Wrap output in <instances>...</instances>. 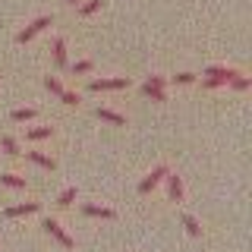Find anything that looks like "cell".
<instances>
[{"label":"cell","mask_w":252,"mask_h":252,"mask_svg":"<svg viewBox=\"0 0 252 252\" xmlns=\"http://www.w3.org/2000/svg\"><path fill=\"white\" fill-rule=\"evenodd\" d=\"M164 85H167V79H164V76H148L145 85H142V94H145V98H152V101H158V104H164V101H167Z\"/></svg>","instance_id":"7a4b0ae2"},{"label":"cell","mask_w":252,"mask_h":252,"mask_svg":"<svg viewBox=\"0 0 252 252\" xmlns=\"http://www.w3.org/2000/svg\"><path fill=\"white\" fill-rule=\"evenodd\" d=\"M44 89L51 92V94H57V98H60L63 92H66V89H63V82H60L57 76H44Z\"/></svg>","instance_id":"e0dca14e"},{"label":"cell","mask_w":252,"mask_h":252,"mask_svg":"<svg viewBox=\"0 0 252 252\" xmlns=\"http://www.w3.org/2000/svg\"><path fill=\"white\" fill-rule=\"evenodd\" d=\"M240 73V69H233V66H208L205 69V89H220V85H227L230 79Z\"/></svg>","instance_id":"6da1fadb"},{"label":"cell","mask_w":252,"mask_h":252,"mask_svg":"<svg viewBox=\"0 0 252 252\" xmlns=\"http://www.w3.org/2000/svg\"><path fill=\"white\" fill-rule=\"evenodd\" d=\"M167 173H170V170H167V164H158V167H155V170H152V173H148V177L139 183V192H142V195H148L152 189H158V186L164 183V177H167Z\"/></svg>","instance_id":"8992f818"},{"label":"cell","mask_w":252,"mask_h":252,"mask_svg":"<svg viewBox=\"0 0 252 252\" xmlns=\"http://www.w3.org/2000/svg\"><path fill=\"white\" fill-rule=\"evenodd\" d=\"M47 26H51V16H38L35 22H29V26L22 29L19 35H16V41H19V44H29L32 38H35V35H41V32H44Z\"/></svg>","instance_id":"277c9868"},{"label":"cell","mask_w":252,"mask_h":252,"mask_svg":"<svg viewBox=\"0 0 252 252\" xmlns=\"http://www.w3.org/2000/svg\"><path fill=\"white\" fill-rule=\"evenodd\" d=\"M41 227H44V230H47V233H51V236H54V240H57V243H60V246H63V249H73V246H76V240H73V236H69L66 230H63V227H60V220H54V218H47V220H44V224H41Z\"/></svg>","instance_id":"5b68a950"},{"label":"cell","mask_w":252,"mask_h":252,"mask_svg":"<svg viewBox=\"0 0 252 252\" xmlns=\"http://www.w3.org/2000/svg\"><path fill=\"white\" fill-rule=\"evenodd\" d=\"M92 66H94V63H92V60H79V63H73V76H82V73H92Z\"/></svg>","instance_id":"7402d4cb"},{"label":"cell","mask_w":252,"mask_h":252,"mask_svg":"<svg viewBox=\"0 0 252 252\" xmlns=\"http://www.w3.org/2000/svg\"><path fill=\"white\" fill-rule=\"evenodd\" d=\"M98 10H101V0H85V3H79V13H82V16H92Z\"/></svg>","instance_id":"44dd1931"},{"label":"cell","mask_w":252,"mask_h":252,"mask_svg":"<svg viewBox=\"0 0 252 252\" xmlns=\"http://www.w3.org/2000/svg\"><path fill=\"white\" fill-rule=\"evenodd\" d=\"M173 82H177V85H192L195 76L192 73H177V76H173Z\"/></svg>","instance_id":"cb8c5ba5"},{"label":"cell","mask_w":252,"mask_h":252,"mask_svg":"<svg viewBox=\"0 0 252 252\" xmlns=\"http://www.w3.org/2000/svg\"><path fill=\"white\" fill-rule=\"evenodd\" d=\"M66 3H69V6H79V3H82V0H66Z\"/></svg>","instance_id":"d4e9b609"},{"label":"cell","mask_w":252,"mask_h":252,"mask_svg":"<svg viewBox=\"0 0 252 252\" xmlns=\"http://www.w3.org/2000/svg\"><path fill=\"white\" fill-rule=\"evenodd\" d=\"M54 63L60 69H66V41L63 38H54Z\"/></svg>","instance_id":"4fadbf2b"},{"label":"cell","mask_w":252,"mask_h":252,"mask_svg":"<svg viewBox=\"0 0 252 252\" xmlns=\"http://www.w3.org/2000/svg\"><path fill=\"white\" fill-rule=\"evenodd\" d=\"M120 89H129V76H110L89 82V92H120Z\"/></svg>","instance_id":"3957f363"},{"label":"cell","mask_w":252,"mask_h":252,"mask_svg":"<svg viewBox=\"0 0 252 252\" xmlns=\"http://www.w3.org/2000/svg\"><path fill=\"white\" fill-rule=\"evenodd\" d=\"M41 208L38 202H22V205H10V208H3L6 218H22V215H35V211Z\"/></svg>","instance_id":"ba28073f"},{"label":"cell","mask_w":252,"mask_h":252,"mask_svg":"<svg viewBox=\"0 0 252 252\" xmlns=\"http://www.w3.org/2000/svg\"><path fill=\"white\" fill-rule=\"evenodd\" d=\"M180 220H183V227H186V233H189V236H202V224H199V220H195L192 215H183Z\"/></svg>","instance_id":"2e32d148"},{"label":"cell","mask_w":252,"mask_h":252,"mask_svg":"<svg viewBox=\"0 0 252 252\" xmlns=\"http://www.w3.org/2000/svg\"><path fill=\"white\" fill-rule=\"evenodd\" d=\"M0 148H3L6 155H13V158L19 155V142H16L13 136H0Z\"/></svg>","instance_id":"ac0fdd59"},{"label":"cell","mask_w":252,"mask_h":252,"mask_svg":"<svg viewBox=\"0 0 252 252\" xmlns=\"http://www.w3.org/2000/svg\"><path fill=\"white\" fill-rule=\"evenodd\" d=\"M164 183H167V199L170 202H183L186 189H183V180H180L177 173H167V177H164Z\"/></svg>","instance_id":"52a82bcc"},{"label":"cell","mask_w":252,"mask_h":252,"mask_svg":"<svg viewBox=\"0 0 252 252\" xmlns=\"http://www.w3.org/2000/svg\"><path fill=\"white\" fill-rule=\"evenodd\" d=\"M0 186H6V189H26V177H19V173H0Z\"/></svg>","instance_id":"7c38bea8"},{"label":"cell","mask_w":252,"mask_h":252,"mask_svg":"<svg viewBox=\"0 0 252 252\" xmlns=\"http://www.w3.org/2000/svg\"><path fill=\"white\" fill-rule=\"evenodd\" d=\"M73 199H76V186H66V189L57 195V205H60V208H69V205H73Z\"/></svg>","instance_id":"d6986e66"},{"label":"cell","mask_w":252,"mask_h":252,"mask_svg":"<svg viewBox=\"0 0 252 252\" xmlns=\"http://www.w3.org/2000/svg\"><path fill=\"white\" fill-rule=\"evenodd\" d=\"M94 117L104 120V123H114V126H126V117L117 114V110H110V107H98V110H94Z\"/></svg>","instance_id":"9c48e42d"},{"label":"cell","mask_w":252,"mask_h":252,"mask_svg":"<svg viewBox=\"0 0 252 252\" xmlns=\"http://www.w3.org/2000/svg\"><path fill=\"white\" fill-rule=\"evenodd\" d=\"M60 101H63L66 107H79V101H82V98H79L76 92H63V94H60Z\"/></svg>","instance_id":"603a6c76"},{"label":"cell","mask_w":252,"mask_h":252,"mask_svg":"<svg viewBox=\"0 0 252 252\" xmlns=\"http://www.w3.org/2000/svg\"><path fill=\"white\" fill-rule=\"evenodd\" d=\"M35 114H38L35 107H16L13 110V123H29V120H35Z\"/></svg>","instance_id":"9a60e30c"},{"label":"cell","mask_w":252,"mask_h":252,"mask_svg":"<svg viewBox=\"0 0 252 252\" xmlns=\"http://www.w3.org/2000/svg\"><path fill=\"white\" fill-rule=\"evenodd\" d=\"M82 215L89 218H104V220H114V208H104V205H82Z\"/></svg>","instance_id":"30bf717a"},{"label":"cell","mask_w":252,"mask_h":252,"mask_svg":"<svg viewBox=\"0 0 252 252\" xmlns=\"http://www.w3.org/2000/svg\"><path fill=\"white\" fill-rule=\"evenodd\" d=\"M227 85H233L236 92H246L249 85H252V79H249V76H243V73H236V76H233V79H230V82H227Z\"/></svg>","instance_id":"ffe728a7"},{"label":"cell","mask_w":252,"mask_h":252,"mask_svg":"<svg viewBox=\"0 0 252 252\" xmlns=\"http://www.w3.org/2000/svg\"><path fill=\"white\" fill-rule=\"evenodd\" d=\"M51 136H54V126H32L26 132L29 142H41V139H51Z\"/></svg>","instance_id":"5bb4252c"},{"label":"cell","mask_w":252,"mask_h":252,"mask_svg":"<svg viewBox=\"0 0 252 252\" xmlns=\"http://www.w3.org/2000/svg\"><path fill=\"white\" fill-rule=\"evenodd\" d=\"M26 158L32 164H38V167H44V170H54L57 167V161H54L51 155H44V152H26Z\"/></svg>","instance_id":"8fae6325"}]
</instances>
